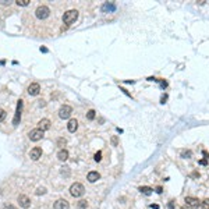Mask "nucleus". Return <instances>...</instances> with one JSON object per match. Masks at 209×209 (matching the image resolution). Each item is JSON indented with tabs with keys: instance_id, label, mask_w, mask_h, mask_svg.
<instances>
[{
	"instance_id": "72a5a7b5",
	"label": "nucleus",
	"mask_w": 209,
	"mask_h": 209,
	"mask_svg": "<svg viewBox=\"0 0 209 209\" xmlns=\"http://www.w3.org/2000/svg\"><path fill=\"white\" fill-rule=\"evenodd\" d=\"M41 52H43V53H46V52H48V49H46V48H41Z\"/></svg>"
},
{
	"instance_id": "0eeeda50",
	"label": "nucleus",
	"mask_w": 209,
	"mask_h": 209,
	"mask_svg": "<svg viewBox=\"0 0 209 209\" xmlns=\"http://www.w3.org/2000/svg\"><path fill=\"white\" fill-rule=\"evenodd\" d=\"M39 92H41V85L36 84V82H34V84H31V85L28 86V93L31 96H36Z\"/></svg>"
},
{
	"instance_id": "1a4fd4ad",
	"label": "nucleus",
	"mask_w": 209,
	"mask_h": 209,
	"mask_svg": "<svg viewBox=\"0 0 209 209\" xmlns=\"http://www.w3.org/2000/svg\"><path fill=\"white\" fill-rule=\"evenodd\" d=\"M185 204L194 209V208H198L199 205H201V201L197 198H194V197H187V198H185Z\"/></svg>"
},
{
	"instance_id": "423d86ee",
	"label": "nucleus",
	"mask_w": 209,
	"mask_h": 209,
	"mask_svg": "<svg viewBox=\"0 0 209 209\" xmlns=\"http://www.w3.org/2000/svg\"><path fill=\"white\" fill-rule=\"evenodd\" d=\"M21 112H22V101L20 99L18 103H17V110H16V114H14V118H13V124L17 126V124L20 123V120H21Z\"/></svg>"
},
{
	"instance_id": "393cba45",
	"label": "nucleus",
	"mask_w": 209,
	"mask_h": 209,
	"mask_svg": "<svg viewBox=\"0 0 209 209\" xmlns=\"http://www.w3.org/2000/svg\"><path fill=\"white\" fill-rule=\"evenodd\" d=\"M46 193V190H45V188H38V191H36V195H41V194H45Z\"/></svg>"
},
{
	"instance_id": "c9c22d12",
	"label": "nucleus",
	"mask_w": 209,
	"mask_h": 209,
	"mask_svg": "<svg viewBox=\"0 0 209 209\" xmlns=\"http://www.w3.org/2000/svg\"><path fill=\"white\" fill-rule=\"evenodd\" d=\"M181 209H193V208H191V206H188V205H185V206H183Z\"/></svg>"
},
{
	"instance_id": "412c9836",
	"label": "nucleus",
	"mask_w": 209,
	"mask_h": 209,
	"mask_svg": "<svg viewBox=\"0 0 209 209\" xmlns=\"http://www.w3.org/2000/svg\"><path fill=\"white\" fill-rule=\"evenodd\" d=\"M155 82H159V84H160V86L163 88V89H165V88L167 86V82H166L165 80H159V78H156V81H155Z\"/></svg>"
},
{
	"instance_id": "5701e85b",
	"label": "nucleus",
	"mask_w": 209,
	"mask_h": 209,
	"mask_svg": "<svg viewBox=\"0 0 209 209\" xmlns=\"http://www.w3.org/2000/svg\"><path fill=\"white\" fill-rule=\"evenodd\" d=\"M201 205H202L204 209H209V199H204V201L201 202Z\"/></svg>"
},
{
	"instance_id": "cd10ccee",
	"label": "nucleus",
	"mask_w": 209,
	"mask_h": 209,
	"mask_svg": "<svg viewBox=\"0 0 209 209\" xmlns=\"http://www.w3.org/2000/svg\"><path fill=\"white\" fill-rule=\"evenodd\" d=\"M112 144L113 145H117V137H113V138H112Z\"/></svg>"
},
{
	"instance_id": "2f4dec72",
	"label": "nucleus",
	"mask_w": 209,
	"mask_h": 209,
	"mask_svg": "<svg viewBox=\"0 0 209 209\" xmlns=\"http://www.w3.org/2000/svg\"><path fill=\"white\" fill-rule=\"evenodd\" d=\"M151 208H152V209H159V205H151Z\"/></svg>"
},
{
	"instance_id": "a211bd4d",
	"label": "nucleus",
	"mask_w": 209,
	"mask_h": 209,
	"mask_svg": "<svg viewBox=\"0 0 209 209\" xmlns=\"http://www.w3.org/2000/svg\"><path fill=\"white\" fill-rule=\"evenodd\" d=\"M95 116H96V112H95L93 109H91L89 112L86 113V118H88V120H93V118H95Z\"/></svg>"
},
{
	"instance_id": "ddd939ff",
	"label": "nucleus",
	"mask_w": 209,
	"mask_h": 209,
	"mask_svg": "<svg viewBox=\"0 0 209 209\" xmlns=\"http://www.w3.org/2000/svg\"><path fill=\"white\" fill-rule=\"evenodd\" d=\"M77 128H78V121L75 118H71L68 121V124H67V130H68L70 133H75Z\"/></svg>"
},
{
	"instance_id": "7c9ffc66",
	"label": "nucleus",
	"mask_w": 209,
	"mask_h": 209,
	"mask_svg": "<svg viewBox=\"0 0 209 209\" xmlns=\"http://www.w3.org/2000/svg\"><path fill=\"white\" fill-rule=\"evenodd\" d=\"M156 193H158V194H162V187H156Z\"/></svg>"
},
{
	"instance_id": "9b49d317",
	"label": "nucleus",
	"mask_w": 209,
	"mask_h": 209,
	"mask_svg": "<svg viewBox=\"0 0 209 209\" xmlns=\"http://www.w3.org/2000/svg\"><path fill=\"white\" fill-rule=\"evenodd\" d=\"M54 209H68L70 208V204L66 201V199H57L53 205Z\"/></svg>"
},
{
	"instance_id": "473e14b6",
	"label": "nucleus",
	"mask_w": 209,
	"mask_h": 209,
	"mask_svg": "<svg viewBox=\"0 0 209 209\" xmlns=\"http://www.w3.org/2000/svg\"><path fill=\"white\" fill-rule=\"evenodd\" d=\"M204 156L206 158V159H209V155H208V152H206V151H204Z\"/></svg>"
},
{
	"instance_id": "c85d7f7f",
	"label": "nucleus",
	"mask_w": 209,
	"mask_h": 209,
	"mask_svg": "<svg viewBox=\"0 0 209 209\" xmlns=\"http://www.w3.org/2000/svg\"><path fill=\"white\" fill-rule=\"evenodd\" d=\"M11 1H7V0H0V4H10Z\"/></svg>"
},
{
	"instance_id": "2eb2a0df",
	"label": "nucleus",
	"mask_w": 209,
	"mask_h": 209,
	"mask_svg": "<svg viewBox=\"0 0 209 209\" xmlns=\"http://www.w3.org/2000/svg\"><path fill=\"white\" fill-rule=\"evenodd\" d=\"M86 178H88V181L89 183H95L101 178V174H99L98 172H89L88 173V176H86Z\"/></svg>"
},
{
	"instance_id": "4be33fe9",
	"label": "nucleus",
	"mask_w": 209,
	"mask_h": 209,
	"mask_svg": "<svg viewBox=\"0 0 209 209\" xmlns=\"http://www.w3.org/2000/svg\"><path fill=\"white\" fill-rule=\"evenodd\" d=\"M93 159H95L96 162H101V160H102V152H101V151H99V152H96V153H95V158H93Z\"/></svg>"
},
{
	"instance_id": "f704fd0d",
	"label": "nucleus",
	"mask_w": 209,
	"mask_h": 209,
	"mask_svg": "<svg viewBox=\"0 0 209 209\" xmlns=\"http://www.w3.org/2000/svg\"><path fill=\"white\" fill-rule=\"evenodd\" d=\"M169 208L173 209V208H174V204H173V202H170V204H169Z\"/></svg>"
},
{
	"instance_id": "9d476101",
	"label": "nucleus",
	"mask_w": 209,
	"mask_h": 209,
	"mask_svg": "<svg viewBox=\"0 0 209 209\" xmlns=\"http://www.w3.org/2000/svg\"><path fill=\"white\" fill-rule=\"evenodd\" d=\"M18 202H20V206L21 208H29V205H31V201L28 198L27 195H18Z\"/></svg>"
},
{
	"instance_id": "f8f14e48",
	"label": "nucleus",
	"mask_w": 209,
	"mask_h": 209,
	"mask_svg": "<svg viewBox=\"0 0 209 209\" xmlns=\"http://www.w3.org/2000/svg\"><path fill=\"white\" fill-rule=\"evenodd\" d=\"M116 10V4L113 1H106L105 4L102 6V11L103 13H112V11Z\"/></svg>"
},
{
	"instance_id": "20e7f679",
	"label": "nucleus",
	"mask_w": 209,
	"mask_h": 209,
	"mask_svg": "<svg viewBox=\"0 0 209 209\" xmlns=\"http://www.w3.org/2000/svg\"><path fill=\"white\" fill-rule=\"evenodd\" d=\"M73 113V107L68 106V105H64L59 109V117L60 118H68Z\"/></svg>"
},
{
	"instance_id": "aec40b11",
	"label": "nucleus",
	"mask_w": 209,
	"mask_h": 209,
	"mask_svg": "<svg viewBox=\"0 0 209 209\" xmlns=\"http://www.w3.org/2000/svg\"><path fill=\"white\" fill-rule=\"evenodd\" d=\"M18 6H22V7H25V6L29 4V0H17L16 1Z\"/></svg>"
},
{
	"instance_id": "f03ea898",
	"label": "nucleus",
	"mask_w": 209,
	"mask_h": 209,
	"mask_svg": "<svg viewBox=\"0 0 209 209\" xmlns=\"http://www.w3.org/2000/svg\"><path fill=\"white\" fill-rule=\"evenodd\" d=\"M84 193H85V188H84V185L80 184V183H74V184L70 187V194H71L74 198H80V197H82Z\"/></svg>"
},
{
	"instance_id": "a878e982",
	"label": "nucleus",
	"mask_w": 209,
	"mask_h": 209,
	"mask_svg": "<svg viewBox=\"0 0 209 209\" xmlns=\"http://www.w3.org/2000/svg\"><path fill=\"white\" fill-rule=\"evenodd\" d=\"M86 201H80V204H78V206H80V208H86Z\"/></svg>"
},
{
	"instance_id": "bb28decb",
	"label": "nucleus",
	"mask_w": 209,
	"mask_h": 209,
	"mask_svg": "<svg viewBox=\"0 0 209 209\" xmlns=\"http://www.w3.org/2000/svg\"><path fill=\"white\" fill-rule=\"evenodd\" d=\"M167 101V95H162V98H160V103H165Z\"/></svg>"
},
{
	"instance_id": "b1692460",
	"label": "nucleus",
	"mask_w": 209,
	"mask_h": 209,
	"mask_svg": "<svg viewBox=\"0 0 209 209\" xmlns=\"http://www.w3.org/2000/svg\"><path fill=\"white\" fill-rule=\"evenodd\" d=\"M6 116H7V113H6V110H3V109H0V121H3L6 118Z\"/></svg>"
},
{
	"instance_id": "7ed1b4c3",
	"label": "nucleus",
	"mask_w": 209,
	"mask_h": 209,
	"mask_svg": "<svg viewBox=\"0 0 209 209\" xmlns=\"http://www.w3.org/2000/svg\"><path fill=\"white\" fill-rule=\"evenodd\" d=\"M49 14H50V10H49V7L46 6H39L35 11V16L39 18V20H45V18H48Z\"/></svg>"
},
{
	"instance_id": "c756f323",
	"label": "nucleus",
	"mask_w": 209,
	"mask_h": 209,
	"mask_svg": "<svg viewBox=\"0 0 209 209\" xmlns=\"http://www.w3.org/2000/svg\"><path fill=\"white\" fill-rule=\"evenodd\" d=\"M4 209H17L16 206H13V205H6Z\"/></svg>"
},
{
	"instance_id": "dca6fc26",
	"label": "nucleus",
	"mask_w": 209,
	"mask_h": 209,
	"mask_svg": "<svg viewBox=\"0 0 209 209\" xmlns=\"http://www.w3.org/2000/svg\"><path fill=\"white\" fill-rule=\"evenodd\" d=\"M57 158H59V160H61V162L67 160V159H68V151L67 149H60L59 153H57Z\"/></svg>"
},
{
	"instance_id": "6e6552de",
	"label": "nucleus",
	"mask_w": 209,
	"mask_h": 209,
	"mask_svg": "<svg viewBox=\"0 0 209 209\" xmlns=\"http://www.w3.org/2000/svg\"><path fill=\"white\" fill-rule=\"evenodd\" d=\"M41 156H42V148H39V146H35V148L31 149V152H29V158H31L32 160H38Z\"/></svg>"
},
{
	"instance_id": "39448f33",
	"label": "nucleus",
	"mask_w": 209,
	"mask_h": 209,
	"mask_svg": "<svg viewBox=\"0 0 209 209\" xmlns=\"http://www.w3.org/2000/svg\"><path fill=\"white\" fill-rule=\"evenodd\" d=\"M28 137H29V139L31 141H39V139H42V137H43V131L41 128H34V130H31L29 131V134H28Z\"/></svg>"
},
{
	"instance_id": "f3484780",
	"label": "nucleus",
	"mask_w": 209,
	"mask_h": 209,
	"mask_svg": "<svg viewBox=\"0 0 209 209\" xmlns=\"http://www.w3.org/2000/svg\"><path fill=\"white\" fill-rule=\"evenodd\" d=\"M139 191H141V193L144 194V195H151L153 190H152L151 187H141V188H139Z\"/></svg>"
},
{
	"instance_id": "6ab92c4d",
	"label": "nucleus",
	"mask_w": 209,
	"mask_h": 209,
	"mask_svg": "<svg viewBox=\"0 0 209 209\" xmlns=\"http://www.w3.org/2000/svg\"><path fill=\"white\" fill-rule=\"evenodd\" d=\"M193 156V152L191 151H183L181 152V158H184V159H188V158H191Z\"/></svg>"
},
{
	"instance_id": "4468645a",
	"label": "nucleus",
	"mask_w": 209,
	"mask_h": 209,
	"mask_svg": "<svg viewBox=\"0 0 209 209\" xmlns=\"http://www.w3.org/2000/svg\"><path fill=\"white\" fill-rule=\"evenodd\" d=\"M39 128L42 130V131H46V130H49L50 128V120H48V118H42V120H41V121H39Z\"/></svg>"
},
{
	"instance_id": "f257e3e1",
	"label": "nucleus",
	"mask_w": 209,
	"mask_h": 209,
	"mask_svg": "<svg viewBox=\"0 0 209 209\" xmlns=\"http://www.w3.org/2000/svg\"><path fill=\"white\" fill-rule=\"evenodd\" d=\"M77 18H78V11L68 10V11H66L64 16H63V22H64L66 25H71V24H74L77 21Z\"/></svg>"
}]
</instances>
